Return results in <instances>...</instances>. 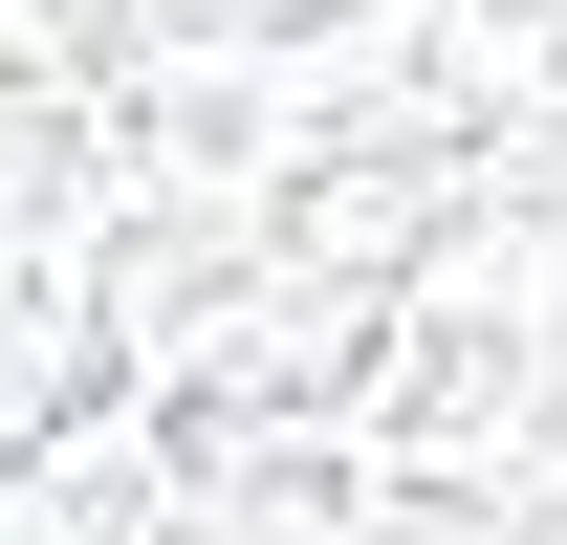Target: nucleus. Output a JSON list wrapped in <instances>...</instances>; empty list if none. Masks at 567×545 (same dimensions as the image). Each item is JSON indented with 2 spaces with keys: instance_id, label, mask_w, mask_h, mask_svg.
I'll use <instances>...</instances> for the list:
<instances>
[{
  "instance_id": "1",
  "label": "nucleus",
  "mask_w": 567,
  "mask_h": 545,
  "mask_svg": "<svg viewBox=\"0 0 567 545\" xmlns=\"http://www.w3.org/2000/svg\"><path fill=\"white\" fill-rule=\"evenodd\" d=\"M0 545H567V0H0Z\"/></svg>"
}]
</instances>
